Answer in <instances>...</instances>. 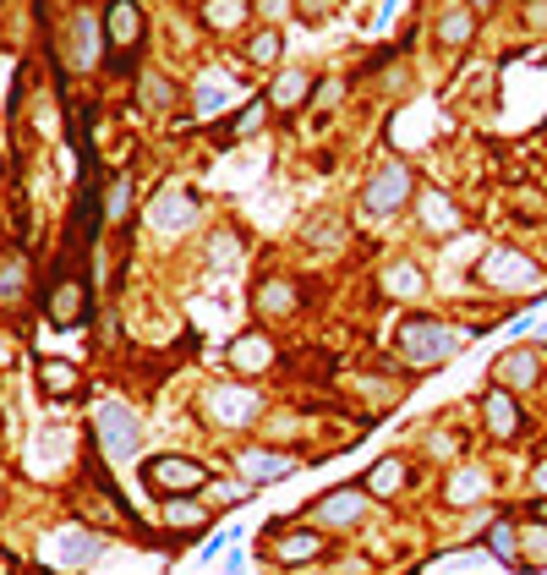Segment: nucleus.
<instances>
[{"mask_svg": "<svg viewBox=\"0 0 547 575\" xmlns=\"http://www.w3.org/2000/svg\"><path fill=\"white\" fill-rule=\"evenodd\" d=\"M164 526L170 532H203L208 526V504H197V499H164Z\"/></svg>", "mask_w": 547, "mask_h": 575, "instance_id": "26", "label": "nucleus"}, {"mask_svg": "<svg viewBox=\"0 0 547 575\" xmlns=\"http://www.w3.org/2000/svg\"><path fill=\"white\" fill-rule=\"evenodd\" d=\"M142 33H148L142 6L137 0H110V11H105V44L116 50V66H127V55L142 44Z\"/></svg>", "mask_w": 547, "mask_h": 575, "instance_id": "7", "label": "nucleus"}, {"mask_svg": "<svg viewBox=\"0 0 547 575\" xmlns=\"http://www.w3.org/2000/svg\"><path fill=\"white\" fill-rule=\"evenodd\" d=\"M482 423H487V433H493L498 444H510V438L521 433V423H526V417H521V406H515V395L493 384V390L482 395Z\"/></svg>", "mask_w": 547, "mask_h": 575, "instance_id": "16", "label": "nucleus"}, {"mask_svg": "<svg viewBox=\"0 0 547 575\" xmlns=\"http://www.w3.org/2000/svg\"><path fill=\"white\" fill-rule=\"evenodd\" d=\"M345 99V77H323L318 88H312V110H334Z\"/></svg>", "mask_w": 547, "mask_h": 575, "instance_id": "34", "label": "nucleus"}, {"mask_svg": "<svg viewBox=\"0 0 547 575\" xmlns=\"http://www.w3.org/2000/svg\"><path fill=\"white\" fill-rule=\"evenodd\" d=\"M253 301H258L264 318H285V312L296 307V286H290V280H264V286L253 290Z\"/></svg>", "mask_w": 547, "mask_h": 575, "instance_id": "30", "label": "nucleus"}, {"mask_svg": "<svg viewBox=\"0 0 547 575\" xmlns=\"http://www.w3.org/2000/svg\"><path fill=\"white\" fill-rule=\"evenodd\" d=\"M465 6H471V11H476V17H487V11H493V6H498V0H465Z\"/></svg>", "mask_w": 547, "mask_h": 575, "instance_id": "43", "label": "nucleus"}, {"mask_svg": "<svg viewBox=\"0 0 547 575\" xmlns=\"http://www.w3.org/2000/svg\"><path fill=\"white\" fill-rule=\"evenodd\" d=\"M0 504H6V488H0Z\"/></svg>", "mask_w": 547, "mask_h": 575, "instance_id": "44", "label": "nucleus"}, {"mask_svg": "<svg viewBox=\"0 0 547 575\" xmlns=\"http://www.w3.org/2000/svg\"><path fill=\"white\" fill-rule=\"evenodd\" d=\"M142 482L164 499H181V493L208 488V466L192 455H153V460H142Z\"/></svg>", "mask_w": 547, "mask_h": 575, "instance_id": "4", "label": "nucleus"}, {"mask_svg": "<svg viewBox=\"0 0 547 575\" xmlns=\"http://www.w3.org/2000/svg\"><path fill=\"white\" fill-rule=\"evenodd\" d=\"M476 280L487 290H537L543 286V269L521 247H487L482 264H476Z\"/></svg>", "mask_w": 547, "mask_h": 575, "instance_id": "3", "label": "nucleus"}, {"mask_svg": "<svg viewBox=\"0 0 547 575\" xmlns=\"http://www.w3.org/2000/svg\"><path fill=\"white\" fill-rule=\"evenodd\" d=\"M476 499H487V471H482V466H460V471H449V482H443V504H449V510H465V504H476Z\"/></svg>", "mask_w": 547, "mask_h": 575, "instance_id": "21", "label": "nucleus"}, {"mask_svg": "<svg viewBox=\"0 0 547 575\" xmlns=\"http://www.w3.org/2000/svg\"><path fill=\"white\" fill-rule=\"evenodd\" d=\"M521 28L526 33H547V0H526L521 6Z\"/></svg>", "mask_w": 547, "mask_h": 575, "instance_id": "37", "label": "nucleus"}, {"mask_svg": "<svg viewBox=\"0 0 547 575\" xmlns=\"http://www.w3.org/2000/svg\"><path fill=\"white\" fill-rule=\"evenodd\" d=\"M50 543H55V549H50V560H61L66 571H77V565H94V560L105 554V543H99L94 532H83V526H61Z\"/></svg>", "mask_w": 547, "mask_h": 575, "instance_id": "14", "label": "nucleus"}, {"mask_svg": "<svg viewBox=\"0 0 547 575\" xmlns=\"http://www.w3.org/2000/svg\"><path fill=\"white\" fill-rule=\"evenodd\" d=\"M269 99H253V105H247V110H242V116H236V121H230V138H253V132H258V127H264V121H269Z\"/></svg>", "mask_w": 547, "mask_h": 575, "instance_id": "31", "label": "nucleus"}, {"mask_svg": "<svg viewBox=\"0 0 547 575\" xmlns=\"http://www.w3.org/2000/svg\"><path fill=\"white\" fill-rule=\"evenodd\" d=\"M367 499H389V493H400L406 488V460H395V455H384L373 471H367Z\"/></svg>", "mask_w": 547, "mask_h": 575, "instance_id": "25", "label": "nucleus"}, {"mask_svg": "<svg viewBox=\"0 0 547 575\" xmlns=\"http://www.w3.org/2000/svg\"><path fill=\"white\" fill-rule=\"evenodd\" d=\"M197 17H203L208 33H242L253 22V0H203Z\"/></svg>", "mask_w": 547, "mask_h": 575, "instance_id": "20", "label": "nucleus"}, {"mask_svg": "<svg viewBox=\"0 0 547 575\" xmlns=\"http://www.w3.org/2000/svg\"><path fill=\"white\" fill-rule=\"evenodd\" d=\"M148 220H153V231H186L192 220H197V198L192 192H181V187H164L159 198H153V209H148Z\"/></svg>", "mask_w": 547, "mask_h": 575, "instance_id": "13", "label": "nucleus"}, {"mask_svg": "<svg viewBox=\"0 0 547 575\" xmlns=\"http://www.w3.org/2000/svg\"><path fill=\"white\" fill-rule=\"evenodd\" d=\"M230 368H236V373H269L274 368V340L264 334V329L242 334V340L230 345Z\"/></svg>", "mask_w": 547, "mask_h": 575, "instance_id": "22", "label": "nucleus"}, {"mask_svg": "<svg viewBox=\"0 0 547 575\" xmlns=\"http://www.w3.org/2000/svg\"><path fill=\"white\" fill-rule=\"evenodd\" d=\"M532 521H537V526H547V499H537V504H532Z\"/></svg>", "mask_w": 547, "mask_h": 575, "instance_id": "42", "label": "nucleus"}, {"mask_svg": "<svg viewBox=\"0 0 547 575\" xmlns=\"http://www.w3.org/2000/svg\"><path fill=\"white\" fill-rule=\"evenodd\" d=\"M301 466V455H290V449H258V444H247V449H236V471H242V482H285L290 471Z\"/></svg>", "mask_w": 547, "mask_h": 575, "instance_id": "9", "label": "nucleus"}, {"mask_svg": "<svg viewBox=\"0 0 547 575\" xmlns=\"http://www.w3.org/2000/svg\"><path fill=\"white\" fill-rule=\"evenodd\" d=\"M99 55H105V17L77 11V17H72V66H77V72H94Z\"/></svg>", "mask_w": 547, "mask_h": 575, "instance_id": "12", "label": "nucleus"}, {"mask_svg": "<svg viewBox=\"0 0 547 575\" xmlns=\"http://www.w3.org/2000/svg\"><path fill=\"white\" fill-rule=\"evenodd\" d=\"M427 449H432V455H438V449H454V433H432V438H427Z\"/></svg>", "mask_w": 547, "mask_h": 575, "instance_id": "40", "label": "nucleus"}, {"mask_svg": "<svg viewBox=\"0 0 547 575\" xmlns=\"http://www.w3.org/2000/svg\"><path fill=\"white\" fill-rule=\"evenodd\" d=\"M432 39L443 44V50H465L471 39H476V11L460 0V6H443L438 11V22H432Z\"/></svg>", "mask_w": 547, "mask_h": 575, "instance_id": "18", "label": "nucleus"}, {"mask_svg": "<svg viewBox=\"0 0 547 575\" xmlns=\"http://www.w3.org/2000/svg\"><path fill=\"white\" fill-rule=\"evenodd\" d=\"M242 258V247H236V236L230 231H219L214 242H208V264H236Z\"/></svg>", "mask_w": 547, "mask_h": 575, "instance_id": "36", "label": "nucleus"}, {"mask_svg": "<svg viewBox=\"0 0 547 575\" xmlns=\"http://www.w3.org/2000/svg\"><path fill=\"white\" fill-rule=\"evenodd\" d=\"M296 11H301V22H323L334 11V0H296Z\"/></svg>", "mask_w": 547, "mask_h": 575, "instance_id": "39", "label": "nucleus"}, {"mask_svg": "<svg viewBox=\"0 0 547 575\" xmlns=\"http://www.w3.org/2000/svg\"><path fill=\"white\" fill-rule=\"evenodd\" d=\"M22 275H28V269H22V258L11 253V258L0 264V301H17V296H22Z\"/></svg>", "mask_w": 547, "mask_h": 575, "instance_id": "32", "label": "nucleus"}, {"mask_svg": "<svg viewBox=\"0 0 547 575\" xmlns=\"http://www.w3.org/2000/svg\"><path fill=\"white\" fill-rule=\"evenodd\" d=\"M487 554L498 560V565H510V571H521L526 565V549H521V532H515V521L504 515V521H493V532H487Z\"/></svg>", "mask_w": 547, "mask_h": 575, "instance_id": "23", "label": "nucleus"}, {"mask_svg": "<svg viewBox=\"0 0 547 575\" xmlns=\"http://www.w3.org/2000/svg\"><path fill=\"white\" fill-rule=\"evenodd\" d=\"M39 390H44V395H55V401H66V395H77V390H83V379H77V368H72V362H39Z\"/></svg>", "mask_w": 547, "mask_h": 575, "instance_id": "27", "label": "nucleus"}, {"mask_svg": "<svg viewBox=\"0 0 547 575\" xmlns=\"http://www.w3.org/2000/svg\"><path fill=\"white\" fill-rule=\"evenodd\" d=\"M208 499H219V504H247V499H253V482H208Z\"/></svg>", "mask_w": 547, "mask_h": 575, "instance_id": "35", "label": "nucleus"}, {"mask_svg": "<svg viewBox=\"0 0 547 575\" xmlns=\"http://www.w3.org/2000/svg\"><path fill=\"white\" fill-rule=\"evenodd\" d=\"M416 209H421V225H427L432 236H454V231L465 225V214L454 209V198H449V192H421V198H416Z\"/></svg>", "mask_w": 547, "mask_h": 575, "instance_id": "19", "label": "nucleus"}, {"mask_svg": "<svg viewBox=\"0 0 547 575\" xmlns=\"http://www.w3.org/2000/svg\"><path fill=\"white\" fill-rule=\"evenodd\" d=\"M203 412H208L214 428H247V423L264 412V401H258V390H247V384H219V390L203 395Z\"/></svg>", "mask_w": 547, "mask_h": 575, "instance_id": "5", "label": "nucleus"}, {"mask_svg": "<svg viewBox=\"0 0 547 575\" xmlns=\"http://www.w3.org/2000/svg\"><path fill=\"white\" fill-rule=\"evenodd\" d=\"M312 88H318V83H312L301 66H285V72H274V83H269V94H264V99H269L279 116H290V110H301V105L312 99Z\"/></svg>", "mask_w": 547, "mask_h": 575, "instance_id": "17", "label": "nucleus"}, {"mask_svg": "<svg viewBox=\"0 0 547 575\" xmlns=\"http://www.w3.org/2000/svg\"><path fill=\"white\" fill-rule=\"evenodd\" d=\"M395 345H400V356H406L410 368H432V362L454 356V351L465 345V334H460V329H449L443 318L416 312V318H406V323L395 329Z\"/></svg>", "mask_w": 547, "mask_h": 575, "instance_id": "1", "label": "nucleus"}, {"mask_svg": "<svg viewBox=\"0 0 547 575\" xmlns=\"http://www.w3.org/2000/svg\"><path fill=\"white\" fill-rule=\"evenodd\" d=\"M493 384L498 390H537L543 384V351L537 345H510L498 362H493Z\"/></svg>", "mask_w": 547, "mask_h": 575, "instance_id": "8", "label": "nucleus"}, {"mask_svg": "<svg viewBox=\"0 0 547 575\" xmlns=\"http://www.w3.org/2000/svg\"><path fill=\"white\" fill-rule=\"evenodd\" d=\"M50 323L55 329H77L83 323V312H88V286L83 280H72V275H61V286L50 290Z\"/></svg>", "mask_w": 547, "mask_h": 575, "instance_id": "15", "label": "nucleus"}, {"mask_svg": "<svg viewBox=\"0 0 547 575\" xmlns=\"http://www.w3.org/2000/svg\"><path fill=\"white\" fill-rule=\"evenodd\" d=\"M137 105H142V110H170V105H175V83H170L164 72H142V77H137Z\"/></svg>", "mask_w": 547, "mask_h": 575, "instance_id": "29", "label": "nucleus"}, {"mask_svg": "<svg viewBox=\"0 0 547 575\" xmlns=\"http://www.w3.org/2000/svg\"><path fill=\"white\" fill-rule=\"evenodd\" d=\"M279 55H285V33L279 28H258V33H247V44H242V61L247 66H279Z\"/></svg>", "mask_w": 547, "mask_h": 575, "instance_id": "24", "label": "nucleus"}, {"mask_svg": "<svg viewBox=\"0 0 547 575\" xmlns=\"http://www.w3.org/2000/svg\"><path fill=\"white\" fill-rule=\"evenodd\" d=\"M94 428H99V449H105V460H116V466H127V460H132V449H137L132 406L105 401V406H99V417H94Z\"/></svg>", "mask_w": 547, "mask_h": 575, "instance_id": "6", "label": "nucleus"}, {"mask_svg": "<svg viewBox=\"0 0 547 575\" xmlns=\"http://www.w3.org/2000/svg\"><path fill=\"white\" fill-rule=\"evenodd\" d=\"M526 565H547V526H532V543H526Z\"/></svg>", "mask_w": 547, "mask_h": 575, "instance_id": "38", "label": "nucleus"}, {"mask_svg": "<svg viewBox=\"0 0 547 575\" xmlns=\"http://www.w3.org/2000/svg\"><path fill=\"white\" fill-rule=\"evenodd\" d=\"M384 290H389V296H400V301H416V296L427 290V275H421V264H410V258L389 264V275H384Z\"/></svg>", "mask_w": 547, "mask_h": 575, "instance_id": "28", "label": "nucleus"}, {"mask_svg": "<svg viewBox=\"0 0 547 575\" xmlns=\"http://www.w3.org/2000/svg\"><path fill=\"white\" fill-rule=\"evenodd\" d=\"M362 515H367V488H334V493L318 499L312 526H340V532H351Z\"/></svg>", "mask_w": 547, "mask_h": 575, "instance_id": "10", "label": "nucleus"}, {"mask_svg": "<svg viewBox=\"0 0 547 575\" xmlns=\"http://www.w3.org/2000/svg\"><path fill=\"white\" fill-rule=\"evenodd\" d=\"M532 488H537V493H543V499H547V460H543V466H537V471H532Z\"/></svg>", "mask_w": 547, "mask_h": 575, "instance_id": "41", "label": "nucleus"}, {"mask_svg": "<svg viewBox=\"0 0 547 575\" xmlns=\"http://www.w3.org/2000/svg\"><path fill=\"white\" fill-rule=\"evenodd\" d=\"M127 192H132L127 175H116V181L105 187V220H127Z\"/></svg>", "mask_w": 547, "mask_h": 575, "instance_id": "33", "label": "nucleus"}, {"mask_svg": "<svg viewBox=\"0 0 547 575\" xmlns=\"http://www.w3.org/2000/svg\"><path fill=\"white\" fill-rule=\"evenodd\" d=\"M410 198H416V175H410L406 159H384V164L367 175V187H362V209L378 214V220L400 214Z\"/></svg>", "mask_w": 547, "mask_h": 575, "instance_id": "2", "label": "nucleus"}, {"mask_svg": "<svg viewBox=\"0 0 547 575\" xmlns=\"http://www.w3.org/2000/svg\"><path fill=\"white\" fill-rule=\"evenodd\" d=\"M269 554H274V565H312V560L329 554V543H323L318 526H290V532H274Z\"/></svg>", "mask_w": 547, "mask_h": 575, "instance_id": "11", "label": "nucleus"}]
</instances>
